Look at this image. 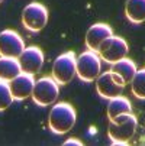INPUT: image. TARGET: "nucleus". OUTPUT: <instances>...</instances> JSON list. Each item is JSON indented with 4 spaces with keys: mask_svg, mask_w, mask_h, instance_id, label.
Segmentation results:
<instances>
[{
    "mask_svg": "<svg viewBox=\"0 0 145 146\" xmlns=\"http://www.w3.org/2000/svg\"><path fill=\"white\" fill-rule=\"evenodd\" d=\"M2 2H3V0H0V3H2Z\"/></svg>",
    "mask_w": 145,
    "mask_h": 146,
    "instance_id": "20",
    "label": "nucleus"
},
{
    "mask_svg": "<svg viewBox=\"0 0 145 146\" xmlns=\"http://www.w3.org/2000/svg\"><path fill=\"white\" fill-rule=\"evenodd\" d=\"M76 54L73 51L61 54L52 64L51 77L58 82L59 86H65L70 81H73L76 75Z\"/></svg>",
    "mask_w": 145,
    "mask_h": 146,
    "instance_id": "5",
    "label": "nucleus"
},
{
    "mask_svg": "<svg viewBox=\"0 0 145 146\" xmlns=\"http://www.w3.org/2000/svg\"><path fill=\"white\" fill-rule=\"evenodd\" d=\"M138 127V120L134 114L128 117V120L122 121V123H112L109 121V127H108V136L112 140V145H119V146H125L129 143V140L134 137L135 132Z\"/></svg>",
    "mask_w": 145,
    "mask_h": 146,
    "instance_id": "6",
    "label": "nucleus"
},
{
    "mask_svg": "<svg viewBox=\"0 0 145 146\" xmlns=\"http://www.w3.org/2000/svg\"><path fill=\"white\" fill-rule=\"evenodd\" d=\"M112 35H113V31L108 23H94L89 28L86 33V46L90 51L97 52L100 45Z\"/></svg>",
    "mask_w": 145,
    "mask_h": 146,
    "instance_id": "12",
    "label": "nucleus"
},
{
    "mask_svg": "<svg viewBox=\"0 0 145 146\" xmlns=\"http://www.w3.org/2000/svg\"><path fill=\"white\" fill-rule=\"evenodd\" d=\"M22 23L29 32H41L48 23V9L38 2L29 3L22 12Z\"/></svg>",
    "mask_w": 145,
    "mask_h": 146,
    "instance_id": "4",
    "label": "nucleus"
},
{
    "mask_svg": "<svg viewBox=\"0 0 145 146\" xmlns=\"http://www.w3.org/2000/svg\"><path fill=\"white\" fill-rule=\"evenodd\" d=\"M129 113H132V106L126 97L118 96L109 100V104H108V119L109 120H113L115 117L120 114H129Z\"/></svg>",
    "mask_w": 145,
    "mask_h": 146,
    "instance_id": "14",
    "label": "nucleus"
},
{
    "mask_svg": "<svg viewBox=\"0 0 145 146\" xmlns=\"http://www.w3.org/2000/svg\"><path fill=\"white\" fill-rule=\"evenodd\" d=\"M131 88H132V94L139 98V100H145V70H138L135 77L131 81Z\"/></svg>",
    "mask_w": 145,
    "mask_h": 146,
    "instance_id": "17",
    "label": "nucleus"
},
{
    "mask_svg": "<svg viewBox=\"0 0 145 146\" xmlns=\"http://www.w3.org/2000/svg\"><path fill=\"white\" fill-rule=\"evenodd\" d=\"M71 145H74V146H83V143H81L80 140H77V139H73V137L64 142V146H71Z\"/></svg>",
    "mask_w": 145,
    "mask_h": 146,
    "instance_id": "19",
    "label": "nucleus"
},
{
    "mask_svg": "<svg viewBox=\"0 0 145 146\" xmlns=\"http://www.w3.org/2000/svg\"><path fill=\"white\" fill-rule=\"evenodd\" d=\"M126 84L123 82V80L112 71L103 72L102 75L97 77V81H96V90H97L99 96L106 100L120 96Z\"/></svg>",
    "mask_w": 145,
    "mask_h": 146,
    "instance_id": "8",
    "label": "nucleus"
},
{
    "mask_svg": "<svg viewBox=\"0 0 145 146\" xmlns=\"http://www.w3.org/2000/svg\"><path fill=\"white\" fill-rule=\"evenodd\" d=\"M17 61H19L22 72L35 75L41 71V68L44 65V52L41 48H38L35 45L26 46L23 49V52L19 55Z\"/></svg>",
    "mask_w": 145,
    "mask_h": 146,
    "instance_id": "10",
    "label": "nucleus"
},
{
    "mask_svg": "<svg viewBox=\"0 0 145 146\" xmlns=\"http://www.w3.org/2000/svg\"><path fill=\"white\" fill-rule=\"evenodd\" d=\"M59 94V84L52 77H42L38 81H35L33 91H32V100L36 106L47 107L49 104H54Z\"/></svg>",
    "mask_w": 145,
    "mask_h": 146,
    "instance_id": "2",
    "label": "nucleus"
},
{
    "mask_svg": "<svg viewBox=\"0 0 145 146\" xmlns=\"http://www.w3.org/2000/svg\"><path fill=\"white\" fill-rule=\"evenodd\" d=\"M77 114L71 104L61 101L52 106L48 116V127L55 135H65L68 133L76 124Z\"/></svg>",
    "mask_w": 145,
    "mask_h": 146,
    "instance_id": "1",
    "label": "nucleus"
},
{
    "mask_svg": "<svg viewBox=\"0 0 145 146\" xmlns=\"http://www.w3.org/2000/svg\"><path fill=\"white\" fill-rule=\"evenodd\" d=\"M20 72H22V70H20L19 61L16 58L0 56V81L10 82Z\"/></svg>",
    "mask_w": 145,
    "mask_h": 146,
    "instance_id": "15",
    "label": "nucleus"
},
{
    "mask_svg": "<svg viewBox=\"0 0 145 146\" xmlns=\"http://www.w3.org/2000/svg\"><path fill=\"white\" fill-rule=\"evenodd\" d=\"M25 48L23 39L19 36L17 32L12 29H5L0 32V56L17 59Z\"/></svg>",
    "mask_w": 145,
    "mask_h": 146,
    "instance_id": "9",
    "label": "nucleus"
},
{
    "mask_svg": "<svg viewBox=\"0 0 145 146\" xmlns=\"http://www.w3.org/2000/svg\"><path fill=\"white\" fill-rule=\"evenodd\" d=\"M13 96L10 91V86L6 81H0V111L6 110L13 103Z\"/></svg>",
    "mask_w": 145,
    "mask_h": 146,
    "instance_id": "18",
    "label": "nucleus"
},
{
    "mask_svg": "<svg viewBox=\"0 0 145 146\" xmlns=\"http://www.w3.org/2000/svg\"><path fill=\"white\" fill-rule=\"evenodd\" d=\"M125 15L131 23L145 22V0H128Z\"/></svg>",
    "mask_w": 145,
    "mask_h": 146,
    "instance_id": "16",
    "label": "nucleus"
},
{
    "mask_svg": "<svg viewBox=\"0 0 145 146\" xmlns=\"http://www.w3.org/2000/svg\"><path fill=\"white\" fill-rule=\"evenodd\" d=\"M10 91L12 96L16 101H22L25 98H28L29 96H32L33 91V86H35V78L31 74L26 72H20L17 77H15L10 82Z\"/></svg>",
    "mask_w": 145,
    "mask_h": 146,
    "instance_id": "11",
    "label": "nucleus"
},
{
    "mask_svg": "<svg viewBox=\"0 0 145 146\" xmlns=\"http://www.w3.org/2000/svg\"><path fill=\"white\" fill-rule=\"evenodd\" d=\"M128 51H129V48H128L126 40L120 36L112 35L100 45L97 54L108 64H115L116 61L125 58L128 55Z\"/></svg>",
    "mask_w": 145,
    "mask_h": 146,
    "instance_id": "7",
    "label": "nucleus"
},
{
    "mask_svg": "<svg viewBox=\"0 0 145 146\" xmlns=\"http://www.w3.org/2000/svg\"><path fill=\"white\" fill-rule=\"evenodd\" d=\"M100 70H102L100 56L97 52H93L90 49L80 54V56L76 61V74L84 82H92L97 80V77L100 75Z\"/></svg>",
    "mask_w": 145,
    "mask_h": 146,
    "instance_id": "3",
    "label": "nucleus"
},
{
    "mask_svg": "<svg viewBox=\"0 0 145 146\" xmlns=\"http://www.w3.org/2000/svg\"><path fill=\"white\" fill-rule=\"evenodd\" d=\"M110 71L115 72L116 75H119V77L123 80V82H125V84H131V81H132V78L135 77L138 68H136L135 62H134L132 59H129V58L125 56V58L116 61L115 64H112Z\"/></svg>",
    "mask_w": 145,
    "mask_h": 146,
    "instance_id": "13",
    "label": "nucleus"
}]
</instances>
